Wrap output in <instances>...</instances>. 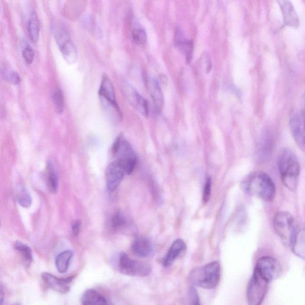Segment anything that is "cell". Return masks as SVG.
<instances>
[{
	"mask_svg": "<svg viewBox=\"0 0 305 305\" xmlns=\"http://www.w3.org/2000/svg\"><path fill=\"white\" fill-rule=\"evenodd\" d=\"M241 187L245 193L268 202L273 201L276 194L273 180L262 171L249 175L242 181Z\"/></svg>",
	"mask_w": 305,
	"mask_h": 305,
	"instance_id": "1",
	"label": "cell"
},
{
	"mask_svg": "<svg viewBox=\"0 0 305 305\" xmlns=\"http://www.w3.org/2000/svg\"><path fill=\"white\" fill-rule=\"evenodd\" d=\"M278 165L283 185L290 191H295L300 171L296 154L288 149L281 150L278 155Z\"/></svg>",
	"mask_w": 305,
	"mask_h": 305,
	"instance_id": "2",
	"label": "cell"
},
{
	"mask_svg": "<svg viewBox=\"0 0 305 305\" xmlns=\"http://www.w3.org/2000/svg\"><path fill=\"white\" fill-rule=\"evenodd\" d=\"M220 276V264L214 261L194 269L190 273L189 279L191 283L198 288L212 289L218 286Z\"/></svg>",
	"mask_w": 305,
	"mask_h": 305,
	"instance_id": "3",
	"label": "cell"
},
{
	"mask_svg": "<svg viewBox=\"0 0 305 305\" xmlns=\"http://www.w3.org/2000/svg\"><path fill=\"white\" fill-rule=\"evenodd\" d=\"M98 97L104 111L114 123H120L123 119V114L117 105L115 90L108 76H102Z\"/></svg>",
	"mask_w": 305,
	"mask_h": 305,
	"instance_id": "4",
	"label": "cell"
},
{
	"mask_svg": "<svg viewBox=\"0 0 305 305\" xmlns=\"http://www.w3.org/2000/svg\"><path fill=\"white\" fill-rule=\"evenodd\" d=\"M112 152L116 160L123 165L126 173L132 174L137 164V157L130 143L121 134L119 135L113 145Z\"/></svg>",
	"mask_w": 305,
	"mask_h": 305,
	"instance_id": "5",
	"label": "cell"
},
{
	"mask_svg": "<svg viewBox=\"0 0 305 305\" xmlns=\"http://www.w3.org/2000/svg\"><path fill=\"white\" fill-rule=\"evenodd\" d=\"M269 283L270 282L255 269L246 291L248 303L252 305L261 304L267 295Z\"/></svg>",
	"mask_w": 305,
	"mask_h": 305,
	"instance_id": "6",
	"label": "cell"
},
{
	"mask_svg": "<svg viewBox=\"0 0 305 305\" xmlns=\"http://www.w3.org/2000/svg\"><path fill=\"white\" fill-rule=\"evenodd\" d=\"M275 233L286 245H290L294 233L296 229L295 219L288 212H280L274 219Z\"/></svg>",
	"mask_w": 305,
	"mask_h": 305,
	"instance_id": "7",
	"label": "cell"
},
{
	"mask_svg": "<svg viewBox=\"0 0 305 305\" xmlns=\"http://www.w3.org/2000/svg\"><path fill=\"white\" fill-rule=\"evenodd\" d=\"M54 36L66 62L70 65L75 64L78 60V51L68 32L63 27L58 26L54 28Z\"/></svg>",
	"mask_w": 305,
	"mask_h": 305,
	"instance_id": "8",
	"label": "cell"
},
{
	"mask_svg": "<svg viewBox=\"0 0 305 305\" xmlns=\"http://www.w3.org/2000/svg\"><path fill=\"white\" fill-rule=\"evenodd\" d=\"M119 267L121 273L130 276L146 277L151 272L148 264L131 259L125 253H120Z\"/></svg>",
	"mask_w": 305,
	"mask_h": 305,
	"instance_id": "9",
	"label": "cell"
},
{
	"mask_svg": "<svg viewBox=\"0 0 305 305\" xmlns=\"http://www.w3.org/2000/svg\"><path fill=\"white\" fill-rule=\"evenodd\" d=\"M255 269L270 282L280 277L282 271L280 263L271 256L261 257L257 261Z\"/></svg>",
	"mask_w": 305,
	"mask_h": 305,
	"instance_id": "10",
	"label": "cell"
},
{
	"mask_svg": "<svg viewBox=\"0 0 305 305\" xmlns=\"http://www.w3.org/2000/svg\"><path fill=\"white\" fill-rule=\"evenodd\" d=\"M290 126L294 139L297 146L304 150V112L303 110H295L290 117Z\"/></svg>",
	"mask_w": 305,
	"mask_h": 305,
	"instance_id": "11",
	"label": "cell"
},
{
	"mask_svg": "<svg viewBox=\"0 0 305 305\" xmlns=\"http://www.w3.org/2000/svg\"><path fill=\"white\" fill-rule=\"evenodd\" d=\"M125 97L133 107L145 117L149 116L148 103L137 91L127 83L124 84L121 88Z\"/></svg>",
	"mask_w": 305,
	"mask_h": 305,
	"instance_id": "12",
	"label": "cell"
},
{
	"mask_svg": "<svg viewBox=\"0 0 305 305\" xmlns=\"http://www.w3.org/2000/svg\"><path fill=\"white\" fill-rule=\"evenodd\" d=\"M125 174H126V171L118 161L116 160L108 165L106 171V179L110 192H113L118 187Z\"/></svg>",
	"mask_w": 305,
	"mask_h": 305,
	"instance_id": "13",
	"label": "cell"
},
{
	"mask_svg": "<svg viewBox=\"0 0 305 305\" xmlns=\"http://www.w3.org/2000/svg\"><path fill=\"white\" fill-rule=\"evenodd\" d=\"M276 1L280 7L284 25L294 29L299 28V17L292 3L290 0H276Z\"/></svg>",
	"mask_w": 305,
	"mask_h": 305,
	"instance_id": "14",
	"label": "cell"
},
{
	"mask_svg": "<svg viewBox=\"0 0 305 305\" xmlns=\"http://www.w3.org/2000/svg\"><path fill=\"white\" fill-rule=\"evenodd\" d=\"M73 278H74L73 276L65 278H57L47 273L42 274L43 280L46 285L54 291L62 294H66L69 292L70 284Z\"/></svg>",
	"mask_w": 305,
	"mask_h": 305,
	"instance_id": "15",
	"label": "cell"
},
{
	"mask_svg": "<svg viewBox=\"0 0 305 305\" xmlns=\"http://www.w3.org/2000/svg\"><path fill=\"white\" fill-rule=\"evenodd\" d=\"M147 88L151 97L154 107L158 112L162 111L164 105V97L159 84L154 79L149 78L147 80Z\"/></svg>",
	"mask_w": 305,
	"mask_h": 305,
	"instance_id": "16",
	"label": "cell"
},
{
	"mask_svg": "<svg viewBox=\"0 0 305 305\" xmlns=\"http://www.w3.org/2000/svg\"><path fill=\"white\" fill-rule=\"evenodd\" d=\"M174 42L176 47L185 55L186 61L190 63L193 57L194 50L193 42L186 39L181 29L179 28L176 29Z\"/></svg>",
	"mask_w": 305,
	"mask_h": 305,
	"instance_id": "17",
	"label": "cell"
},
{
	"mask_svg": "<svg viewBox=\"0 0 305 305\" xmlns=\"http://www.w3.org/2000/svg\"><path fill=\"white\" fill-rule=\"evenodd\" d=\"M304 228L296 226L295 233L293 235L290 245L292 251L300 258L304 259L305 255V236Z\"/></svg>",
	"mask_w": 305,
	"mask_h": 305,
	"instance_id": "18",
	"label": "cell"
},
{
	"mask_svg": "<svg viewBox=\"0 0 305 305\" xmlns=\"http://www.w3.org/2000/svg\"><path fill=\"white\" fill-rule=\"evenodd\" d=\"M187 246L182 239L176 240L171 246L170 249L165 256L163 264L165 267H170L175 260L181 256L186 251Z\"/></svg>",
	"mask_w": 305,
	"mask_h": 305,
	"instance_id": "19",
	"label": "cell"
},
{
	"mask_svg": "<svg viewBox=\"0 0 305 305\" xmlns=\"http://www.w3.org/2000/svg\"><path fill=\"white\" fill-rule=\"evenodd\" d=\"M132 251L135 254L141 258H146L153 253V246L151 242L146 237L136 238L132 245Z\"/></svg>",
	"mask_w": 305,
	"mask_h": 305,
	"instance_id": "20",
	"label": "cell"
},
{
	"mask_svg": "<svg viewBox=\"0 0 305 305\" xmlns=\"http://www.w3.org/2000/svg\"><path fill=\"white\" fill-rule=\"evenodd\" d=\"M82 303L84 305H105L109 303L104 296L94 290H88L84 293Z\"/></svg>",
	"mask_w": 305,
	"mask_h": 305,
	"instance_id": "21",
	"label": "cell"
},
{
	"mask_svg": "<svg viewBox=\"0 0 305 305\" xmlns=\"http://www.w3.org/2000/svg\"><path fill=\"white\" fill-rule=\"evenodd\" d=\"M73 256V253L72 251H66L57 256L56 266L60 273L64 274L67 272Z\"/></svg>",
	"mask_w": 305,
	"mask_h": 305,
	"instance_id": "22",
	"label": "cell"
},
{
	"mask_svg": "<svg viewBox=\"0 0 305 305\" xmlns=\"http://www.w3.org/2000/svg\"><path fill=\"white\" fill-rule=\"evenodd\" d=\"M40 25L37 14L32 12L28 24V33L31 41L36 43L39 36Z\"/></svg>",
	"mask_w": 305,
	"mask_h": 305,
	"instance_id": "23",
	"label": "cell"
},
{
	"mask_svg": "<svg viewBox=\"0 0 305 305\" xmlns=\"http://www.w3.org/2000/svg\"><path fill=\"white\" fill-rule=\"evenodd\" d=\"M47 184L51 192L56 193L58 188V179L54 165L51 161L47 162Z\"/></svg>",
	"mask_w": 305,
	"mask_h": 305,
	"instance_id": "24",
	"label": "cell"
},
{
	"mask_svg": "<svg viewBox=\"0 0 305 305\" xmlns=\"http://www.w3.org/2000/svg\"><path fill=\"white\" fill-rule=\"evenodd\" d=\"M14 248L20 253L25 266L29 267L33 261L32 252L30 248L20 241L14 243Z\"/></svg>",
	"mask_w": 305,
	"mask_h": 305,
	"instance_id": "25",
	"label": "cell"
},
{
	"mask_svg": "<svg viewBox=\"0 0 305 305\" xmlns=\"http://www.w3.org/2000/svg\"><path fill=\"white\" fill-rule=\"evenodd\" d=\"M53 100L56 112L59 114L63 113L65 109V98L63 92L60 88L57 87L55 89L53 95Z\"/></svg>",
	"mask_w": 305,
	"mask_h": 305,
	"instance_id": "26",
	"label": "cell"
},
{
	"mask_svg": "<svg viewBox=\"0 0 305 305\" xmlns=\"http://www.w3.org/2000/svg\"><path fill=\"white\" fill-rule=\"evenodd\" d=\"M4 79L13 85H17L21 82L20 76L17 72L9 68H3L1 71Z\"/></svg>",
	"mask_w": 305,
	"mask_h": 305,
	"instance_id": "27",
	"label": "cell"
},
{
	"mask_svg": "<svg viewBox=\"0 0 305 305\" xmlns=\"http://www.w3.org/2000/svg\"><path fill=\"white\" fill-rule=\"evenodd\" d=\"M132 38L137 45H143L146 42L147 34L144 29L141 28H135L132 29Z\"/></svg>",
	"mask_w": 305,
	"mask_h": 305,
	"instance_id": "28",
	"label": "cell"
},
{
	"mask_svg": "<svg viewBox=\"0 0 305 305\" xmlns=\"http://www.w3.org/2000/svg\"><path fill=\"white\" fill-rule=\"evenodd\" d=\"M17 201L18 203L23 208H29L31 207V197L27 191L25 189L21 190L19 193L17 194Z\"/></svg>",
	"mask_w": 305,
	"mask_h": 305,
	"instance_id": "29",
	"label": "cell"
},
{
	"mask_svg": "<svg viewBox=\"0 0 305 305\" xmlns=\"http://www.w3.org/2000/svg\"><path fill=\"white\" fill-rule=\"evenodd\" d=\"M126 218H125L122 213L118 211L113 216L112 220V227L114 229H118L126 226Z\"/></svg>",
	"mask_w": 305,
	"mask_h": 305,
	"instance_id": "30",
	"label": "cell"
},
{
	"mask_svg": "<svg viewBox=\"0 0 305 305\" xmlns=\"http://www.w3.org/2000/svg\"><path fill=\"white\" fill-rule=\"evenodd\" d=\"M212 181L211 178H208L206 181L203 194V200L205 204H207L210 199L211 195Z\"/></svg>",
	"mask_w": 305,
	"mask_h": 305,
	"instance_id": "31",
	"label": "cell"
},
{
	"mask_svg": "<svg viewBox=\"0 0 305 305\" xmlns=\"http://www.w3.org/2000/svg\"><path fill=\"white\" fill-rule=\"evenodd\" d=\"M23 57L27 64L32 63L34 58V52L31 47L28 46L25 48L23 51Z\"/></svg>",
	"mask_w": 305,
	"mask_h": 305,
	"instance_id": "32",
	"label": "cell"
},
{
	"mask_svg": "<svg viewBox=\"0 0 305 305\" xmlns=\"http://www.w3.org/2000/svg\"><path fill=\"white\" fill-rule=\"evenodd\" d=\"M189 296L190 303L200 304L199 297H198L196 290L193 287H192L189 290Z\"/></svg>",
	"mask_w": 305,
	"mask_h": 305,
	"instance_id": "33",
	"label": "cell"
},
{
	"mask_svg": "<svg viewBox=\"0 0 305 305\" xmlns=\"http://www.w3.org/2000/svg\"><path fill=\"white\" fill-rule=\"evenodd\" d=\"M80 226H82V222H80L79 220H76L73 222L72 224V232L75 236L79 234L80 230Z\"/></svg>",
	"mask_w": 305,
	"mask_h": 305,
	"instance_id": "34",
	"label": "cell"
},
{
	"mask_svg": "<svg viewBox=\"0 0 305 305\" xmlns=\"http://www.w3.org/2000/svg\"><path fill=\"white\" fill-rule=\"evenodd\" d=\"M5 291L1 286H0V304L3 303L4 300H5Z\"/></svg>",
	"mask_w": 305,
	"mask_h": 305,
	"instance_id": "35",
	"label": "cell"
},
{
	"mask_svg": "<svg viewBox=\"0 0 305 305\" xmlns=\"http://www.w3.org/2000/svg\"><path fill=\"white\" fill-rule=\"evenodd\" d=\"M0 227H1V220H0Z\"/></svg>",
	"mask_w": 305,
	"mask_h": 305,
	"instance_id": "36",
	"label": "cell"
}]
</instances>
